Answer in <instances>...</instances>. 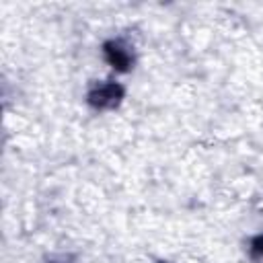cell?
Here are the masks:
<instances>
[{
    "mask_svg": "<svg viewBox=\"0 0 263 263\" xmlns=\"http://www.w3.org/2000/svg\"><path fill=\"white\" fill-rule=\"evenodd\" d=\"M103 53H105V60L119 72H125L132 68L134 64V51H132V45L125 43L123 39H111L103 45Z\"/></svg>",
    "mask_w": 263,
    "mask_h": 263,
    "instance_id": "7a4b0ae2",
    "label": "cell"
},
{
    "mask_svg": "<svg viewBox=\"0 0 263 263\" xmlns=\"http://www.w3.org/2000/svg\"><path fill=\"white\" fill-rule=\"evenodd\" d=\"M249 253H251L253 259H261V257H263V234H257V236L251 240Z\"/></svg>",
    "mask_w": 263,
    "mask_h": 263,
    "instance_id": "3957f363",
    "label": "cell"
},
{
    "mask_svg": "<svg viewBox=\"0 0 263 263\" xmlns=\"http://www.w3.org/2000/svg\"><path fill=\"white\" fill-rule=\"evenodd\" d=\"M47 263H72V259L68 255H60V257H51Z\"/></svg>",
    "mask_w": 263,
    "mask_h": 263,
    "instance_id": "277c9868",
    "label": "cell"
},
{
    "mask_svg": "<svg viewBox=\"0 0 263 263\" xmlns=\"http://www.w3.org/2000/svg\"><path fill=\"white\" fill-rule=\"evenodd\" d=\"M123 86L119 82L113 80H103V82H95L88 92H86V103L97 109V111H107V109H115L121 99H123Z\"/></svg>",
    "mask_w": 263,
    "mask_h": 263,
    "instance_id": "6da1fadb",
    "label": "cell"
},
{
    "mask_svg": "<svg viewBox=\"0 0 263 263\" xmlns=\"http://www.w3.org/2000/svg\"><path fill=\"white\" fill-rule=\"evenodd\" d=\"M160 263H164V261H160Z\"/></svg>",
    "mask_w": 263,
    "mask_h": 263,
    "instance_id": "5b68a950",
    "label": "cell"
}]
</instances>
